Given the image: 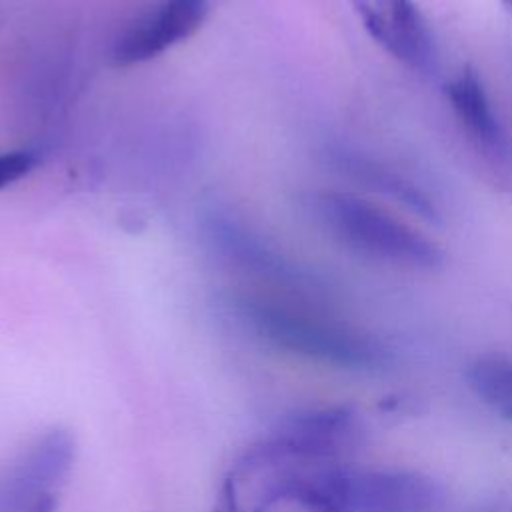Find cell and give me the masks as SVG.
<instances>
[{"label":"cell","instance_id":"cell-1","mask_svg":"<svg viewBox=\"0 0 512 512\" xmlns=\"http://www.w3.org/2000/svg\"><path fill=\"white\" fill-rule=\"evenodd\" d=\"M274 470L256 496L254 512L290 500L308 512H438L442 486L426 474L396 468L320 466Z\"/></svg>","mask_w":512,"mask_h":512},{"label":"cell","instance_id":"cell-2","mask_svg":"<svg viewBox=\"0 0 512 512\" xmlns=\"http://www.w3.org/2000/svg\"><path fill=\"white\" fill-rule=\"evenodd\" d=\"M230 312L260 340L344 370H382L392 364L390 348L346 322L306 312L254 294H230Z\"/></svg>","mask_w":512,"mask_h":512},{"label":"cell","instance_id":"cell-3","mask_svg":"<svg viewBox=\"0 0 512 512\" xmlns=\"http://www.w3.org/2000/svg\"><path fill=\"white\" fill-rule=\"evenodd\" d=\"M310 208L318 224L356 254L412 270L444 266L440 244L372 200L342 190H320L312 194Z\"/></svg>","mask_w":512,"mask_h":512},{"label":"cell","instance_id":"cell-4","mask_svg":"<svg viewBox=\"0 0 512 512\" xmlns=\"http://www.w3.org/2000/svg\"><path fill=\"white\" fill-rule=\"evenodd\" d=\"M362 438V422L350 406L302 410L280 420L236 462L232 476L288 464H318L348 454Z\"/></svg>","mask_w":512,"mask_h":512},{"label":"cell","instance_id":"cell-5","mask_svg":"<svg viewBox=\"0 0 512 512\" xmlns=\"http://www.w3.org/2000/svg\"><path fill=\"white\" fill-rule=\"evenodd\" d=\"M74 456V438L64 428L32 440L0 474V512H54L56 490L72 470Z\"/></svg>","mask_w":512,"mask_h":512},{"label":"cell","instance_id":"cell-6","mask_svg":"<svg viewBox=\"0 0 512 512\" xmlns=\"http://www.w3.org/2000/svg\"><path fill=\"white\" fill-rule=\"evenodd\" d=\"M366 34L396 62L414 72L436 68V42L414 0H350Z\"/></svg>","mask_w":512,"mask_h":512},{"label":"cell","instance_id":"cell-7","mask_svg":"<svg viewBox=\"0 0 512 512\" xmlns=\"http://www.w3.org/2000/svg\"><path fill=\"white\" fill-rule=\"evenodd\" d=\"M206 14L208 0H160L118 36L112 48L114 64L132 66L156 58L192 36Z\"/></svg>","mask_w":512,"mask_h":512},{"label":"cell","instance_id":"cell-8","mask_svg":"<svg viewBox=\"0 0 512 512\" xmlns=\"http://www.w3.org/2000/svg\"><path fill=\"white\" fill-rule=\"evenodd\" d=\"M204 232L216 252L232 266L300 292L320 290V284L314 276L288 262L274 248H268L256 234L238 222L220 214H212L204 220Z\"/></svg>","mask_w":512,"mask_h":512},{"label":"cell","instance_id":"cell-9","mask_svg":"<svg viewBox=\"0 0 512 512\" xmlns=\"http://www.w3.org/2000/svg\"><path fill=\"white\" fill-rule=\"evenodd\" d=\"M324 156L326 162L348 180L402 204L406 210L426 222H440L438 204L428 194V190L380 158L340 144L328 146Z\"/></svg>","mask_w":512,"mask_h":512},{"label":"cell","instance_id":"cell-10","mask_svg":"<svg viewBox=\"0 0 512 512\" xmlns=\"http://www.w3.org/2000/svg\"><path fill=\"white\" fill-rule=\"evenodd\" d=\"M444 96L462 130L482 154L504 162L512 156V142L486 92L482 76L472 64H464L446 84Z\"/></svg>","mask_w":512,"mask_h":512},{"label":"cell","instance_id":"cell-11","mask_svg":"<svg viewBox=\"0 0 512 512\" xmlns=\"http://www.w3.org/2000/svg\"><path fill=\"white\" fill-rule=\"evenodd\" d=\"M472 392L494 412L512 422V360L502 356L476 358L466 368Z\"/></svg>","mask_w":512,"mask_h":512},{"label":"cell","instance_id":"cell-12","mask_svg":"<svg viewBox=\"0 0 512 512\" xmlns=\"http://www.w3.org/2000/svg\"><path fill=\"white\" fill-rule=\"evenodd\" d=\"M36 166V156L26 150L0 154V188L20 180Z\"/></svg>","mask_w":512,"mask_h":512},{"label":"cell","instance_id":"cell-13","mask_svg":"<svg viewBox=\"0 0 512 512\" xmlns=\"http://www.w3.org/2000/svg\"><path fill=\"white\" fill-rule=\"evenodd\" d=\"M500 4L504 6V10H506V12H510V14H512V0H500Z\"/></svg>","mask_w":512,"mask_h":512},{"label":"cell","instance_id":"cell-14","mask_svg":"<svg viewBox=\"0 0 512 512\" xmlns=\"http://www.w3.org/2000/svg\"><path fill=\"white\" fill-rule=\"evenodd\" d=\"M496 512H512V508H506V510H496Z\"/></svg>","mask_w":512,"mask_h":512}]
</instances>
